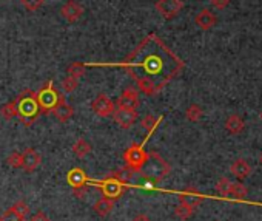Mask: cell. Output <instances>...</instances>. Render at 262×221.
I'll return each instance as SVG.
<instances>
[{"label":"cell","instance_id":"obj_6","mask_svg":"<svg viewBox=\"0 0 262 221\" xmlns=\"http://www.w3.org/2000/svg\"><path fill=\"white\" fill-rule=\"evenodd\" d=\"M37 94V102H39V107H40V112L43 113H50L51 110L56 107V104L59 102V99L62 97L59 94V91L54 88L53 85V81L51 82H47Z\"/></svg>","mask_w":262,"mask_h":221},{"label":"cell","instance_id":"obj_25","mask_svg":"<svg viewBox=\"0 0 262 221\" xmlns=\"http://www.w3.org/2000/svg\"><path fill=\"white\" fill-rule=\"evenodd\" d=\"M85 74V65L80 64V62H73L70 67H68V76H73L76 79H80L82 76Z\"/></svg>","mask_w":262,"mask_h":221},{"label":"cell","instance_id":"obj_8","mask_svg":"<svg viewBox=\"0 0 262 221\" xmlns=\"http://www.w3.org/2000/svg\"><path fill=\"white\" fill-rule=\"evenodd\" d=\"M91 108H93V112H94L97 116H100V118H108V116H111V115L114 113V110H116L114 102H113L106 94H103V93H100L99 96H96V99H94L93 104H91Z\"/></svg>","mask_w":262,"mask_h":221},{"label":"cell","instance_id":"obj_12","mask_svg":"<svg viewBox=\"0 0 262 221\" xmlns=\"http://www.w3.org/2000/svg\"><path fill=\"white\" fill-rule=\"evenodd\" d=\"M202 201H204V196H202L193 186L185 187V189L179 193V203L187 204V206H190V207H193V209H196Z\"/></svg>","mask_w":262,"mask_h":221},{"label":"cell","instance_id":"obj_35","mask_svg":"<svg viewBox=\"0 0 262 221\" xmlns=\"http://www.w3.org/2000/svg\"><path fill=\"white\" fill-rule=\"evenodd\" d=\"M86 186H83V187H77V189H73V195L76 196V198H79V199H82L83 196H85V193H86Z\"/></svg>","mask_w":262,"mask_h":221},{"label":"cell","instance_id":"obj_36","mask_svg":"<svg viewBox=\"0 0 262 221\" xmlns=\"http://www.w3.org/2000/svg\"><path fill=\"white\" fill-rule=\"evenodd\" d=\"M133 221H151L147 215H144V213H139V215H136L135 218H133Z\"/></svg>","mask_w":262,"mask_h":221},{"label":"cell","instance_id":"obj_26","mask_svg":"<svg viewBox=\"0 0 262 221\" xmlns=\"http://www.w3.org/2000/svg\"><path fill=\"white\" fill-rule=\"evenodd\" d=\"M7 164L13 169H22L24 167V158H22V153L19 152H14L11 153L8 158H7Z\"/></svg>","mask_w":262,"mask_h":221},{"label":"cell","instance_id":"obj_23","mask_svg":"<svg viewBox=\"0 0 262 221\" xmlns=\"http://www.w3.org/2000/svg\"><path fill=\"white\" fill-rule=\"evenodd\" d=\"M202 116H204V110H202V107L198 105V104H191V105L185 110V118H187L190 123H198V121L202 119Z\"/></svg>","mask_w":262,"mask_h":221},{"label":"cell","instance_id":"obj_27","mask_svg":"<svg viewBox=\"0 0 262 221\" xmlns=\"http://www.w3.org/2000/svg\"><path fill=\"white\" fill-rule=\"evenodd\" d=\"M162 118H159V119H156L155 116H151V115H147L142 121H141V126L148 132V133H151L156 127H158V123L161 121Z\"/></svg>","mask_w":262,"mask_h":221},{"label":"cell","instance_id":"obj_19","mask_svg":"<svg viewBox=\"0 0 262 221\" xmlns=\"http://www.w3.org/2000/svg\"><path fill=\"white\" fill-rule=\"evenodd\" d=\"M247 195H248V189H247V186H244V184L239 181V183H231V184H230V189H228V192H227V196H225V198L241 201V199L247 198Z\"/></svg>","mask_w":262,"mask_h":221},{"label":"cell","instance_id":"obj_5","mask_svg":"<svg viewBox=\"0 0 262 221\" xmlns=\"http://www.w3.org/2000/svg\"><path fill=\"white\" fill-rule=\"evenodd\" d=\"M147 159H148V152L138 144H131L123 153V161L131 172H141Z\"/></svg>","mask_w":262,"mask_h":221},{"label":"cell","instance_id":"obj_22","mask_svg":"<svg viewBox=\"0 0 262 221\" xmlns=\"http://www.w3.org/2000/svg\"><path fill=\"white\" fill-rule=\"evenodd\" d=\"M91 152V144L88 141H85L83 138H79L74 144H73V153L77 158H85L88 153Z\"/></svg>","mask_w":262,"mask_h":221},{"label":"cell","instance_id":"obj_32","mask_svg":"<svg viewBox=\"0 0 262 221\" xmlns=\"http://www.w3.org/2000/svg\"><path fill=\"white\" fill-rule=\"evenodd\" d=\"M0 221H24V219H22V218H20V216H19V215H17L11 207H10V209H8L2 216H0ZM25 221H27V219H25Z\"/></svg>","mask_w":262,"mask_h":221},{"label":"cell","instance_id":"obj_13","mask_svg":"<svg viewBox=\"0 0 262 221\" xmlns=\"http://www.w3.org/2000/svg\"><path fill=\"white\" fill-rule=\"evenodd\" d=\"M22 158H24V170H27L28 173H33L42 163V156L40 153H37L34 149H27L24 153H22Z\"/></svg>","mask_w":262,"mask_h":221},{"label":"cell","instance_id":"obj_18","mask_svg":"<svg viewBox=\"0 0 262 221\" xmlns=\"http://www.w3.org/2000/svg\"><path fill=\"white\" fill-rule=\"evenodd\" d=\"M244 129H245V123H244V119L239 115L234 113V115H230L227 118V121H225V130L230 135H239V133L244 132Z\"/></svg>","mask_w":262,"mask_h":221},{"label":"cell","instance_id":"obj_33","mask_svg":"<svg viewBox=\"0 0 262 221\" xmlns=\"http://www.w3.org/2000/svg\"><path fill=\"white\" fill-rule=\"evenodd\" d=\"M211 5L216 10H225L230 5V0H211Z\"/></svg>","mask_w":262,"mask_h":221},{"label":"cell","instance_id":"obj_20","mask_svg":"<svg viewBox=\"0 0 262 221\" xmlns=\"http://www.w3.org/2000/svg\"><path fill=\"white\" fill-rule=\"evenodd\" d=\"M113 207H114V199L106 198V196L99 198V199L94 203V206H93L94 212H96L99 216H106V215L113 210Z\"/></svg>","mask_w":262,"mask_h":221},{"label":"cell","instance_id":"obj_30","mask_svg":"<svg viewBox=\"0 0 262 221\" xmlns=\"http://www.w3.org/2000/svg\"><path fill=\"white\" fill-rule=\"evenodd\" d=\"M230 184H231V181L228 179V178H221L219 181H217V184H216V189H217V193L221 195V196H227V192H228V189H230Z\"/></svg>","mask_w":262,"mask_h":221},{"label":"cell","instance_id":"obj_3","mask_svg":"<svg viewBox=\"0 0 262 221\" xmlns=\"http://www.w3.org/2000/svg\"><path fill=\"white\" fill-rule=\"evenodd\" d=\"M141 173L150 183H159L170 173V164L158 153H148V159L141 169Z\"/></svg>","mask_w":262,"mask_h":221},{"label":"cell","instance_id":"obj_34","mask_svg":"<svg viewBox=\"0 0 262 221\" xmlns=\"http://www.w3.org/2000/svg\"><path fill=\"white\" fill-rule=\"evenodd\" d=\"M30 221H51L50 218H48V215L47 213H43V212H36L33 216H31V219Z\"/></svg>","mask_w":262,"mask_h":221},{"label":"cell","instance_id":"obj_24","mask_svg":"<svg viewBox=\"0 0 262 221\" xmlns=\"http://www.w3.org/2000/svg\"><path fill=\"white\" fill-rule=\"evenodd\" d=\"M193 213H194V209L190 207V206H187V204L179 203V204L174 207V215H176L178 218H181V219H190V218L193 216Z\"/></svg>","mask_w":262,"mask_h":221},{"label":"cell","instance_id":"obj_4","mask_svg":"<svg viewBox=\"0 0 262 221\" xmlns=\"http://www.w3.org/2000/svg\"><path fill=\"white\" fill-rule=\"evenodd\" d=\"M126 187V176H123L120 172H113L110 173L100 184L99 189L102 190L103 196L111 198V199H119L122 193L125 192Z\"/></svg>","mask_w":262,"mask_h":221},{"label":"cell","instance_id":"obj_7","mask_svg":"<svg viewBox=\"0 0 262 221\" xmlns=\"http://www.w3.org/2000/svg\"><path fill=\"white\" fill-rule=\"evenodd\" d=\"M184 8V2L182 0H158L156 2V10L158 13L170 21V19H174Z\"/></svg>","mask_w":262,"mask_h":221},{"label":"cell","instance_id":"obj_9","mask_svg":"<svg viewBox=\"0 0 262 221\" xmlns=\"http://www.w3.org/2000/svg\"><path fill=\"white\" fill-rule=\"evenodd\" d=\"M113 118H114L116 124L120 129H125L126 130V129L133 127V124L136 123L138 112H136V110H129V108H117V110H114Z\"/></svg>","mask_w":262,"mask_h":221},{"label":"cell","instance_id":"obj_16","mask_svg":"<svg viewBox=\"0 0 262 221\" xmlns=\"http://www.w3.org/2000/svg\"><path fill=\"white\" fill-rule=\"evenodd\" d=\"M194 22H196V25H198L201 30L208 31V30H211V28L216 25L217 19H216V16H214L210 10H202V11L194 17Z\"/></svg>","mask_w":262,"mask_h":221},{"label":"cell","instance_id":"obj_2","mask_svg":"<svg viewBox=\"0 0 262 221\" xmlns=\"http://www.w3.org/2000/svg\"><path fill=\"white\" fill-rule=\"evenodd\" d=\"M16 101H17V110H19L17 118L20 119V123L27 127L33 126V123L42 113L39 102H37V94L31 90H25L16 97Z\"/></svg>","mask_w":262,"mask_h":221},{"label":"cell","instance_id":"obj_38","mask_svg":"<svg viewBox=\"0 0 262 221\" xmlns=\"http://www.w3.org/2000/svg\"><path fill=\"white\" fill-rule=\"evenodd\" d=\"M260 163H262V156H260Z\"/></svg>","mask_w":262,"mask_h":221},{"label":"cell","instance_id":"obj_37","mask_svg":"<svg viewBox=\"0 0 262 221\" xmlns=\"http://www.w3.org/2000/svg\"><path fill=\"white\" fill-rule=\"evenodd\" d=\"M259 119L262 121V112H260V115H259Z\"/></svg>","mask_w":262,"mask_h":221},{"label":"cell","instance_id":"obj_11","mask_svg":"<svg viewBox=\"0 0 262 221\" xmlns=\"http://www.w3.org/2000/svg\"><path fill=\"white\" fill-rule=\"evenodd\" d=\"M60 14L63 19H67L68 22H77L82 16H83V7L76 2V0H68V2L60 8Z\"/></svg>","mask_w":262,"mask_h":221},{"label":"cell","instance_id":"obj_31","mask_svg":"<svg viewBox=\"0 0 262 221\" xmlns=\"http://www.w3.org/2000/svg\"><path fill=\"white\" fill-rule=\"evenodd\" d=\"M45 0H22V5L28 10V11H37Z\"/></svg>","mask_w":262,"mask_h":221},{"label":"cell","instance_id":"obj_17","mask_svg":"<svg viewBox=\"0 0 262 221\" xmlns=\"http://www.w3.org/2000/svg\"><path fill=\"white\" fill-rule=\"evenodd\" d=\"M67 181H68V184H70L73 189H77V187L86 186L88 178H86V173L83 172V169L74 167V169H71V170L67 173Z\"/></svg>","mask_w":262,"mask_h":221},{"label":"cell","instance_id":"obj_29","mask_svg":"<svg viewBox=\"0 0 262 221\" xmlns=\"http://www.w3.org/2000/svg\"><path fill=\"white\" fill-rule=\"evenodd\" d=\"M62 87H63L65 93H73L79 87V79H76L73 76H67L62 82Z\"/></svg>","mask_w":262,"mask_h":221},{"label":"cell","instance_id":"obj_15","mask_svg":"<svg viewBox=\"0 0 262 221\" xmlns=\"http://www.w3.org/2000/svg\"><path fill=\"white\" fill-rule=\"evenodd\" d=\"M51 112H53V115L57 118V121H60V123H67V121L74 115L73 107H71L63 97L59 99V102L56 104V107L51 110Z\"/></svg>","mask_w":262,"mask_h":221},{"label":"cell","instance_id":"obj_21","mask_svg":"<svg viewBox=\"0 0 262 221\" xmlns=\"http://www.w3.org/2000/svg\"><path fill=\"white\" fill-rule=\"evenodd\" d=\"M0 115H2V118H4V119H7V121L17 118V115H19V110H17V101H16V99H13V101H10L7 105H4L2 108H0Z\"/></svg>","mask_w":262,"mask_h":221},{"label":"cell","instance_id":"obj_28","mask_svg":"<svg viewBox=\"0 0 262 221\" xmlns=\"http://www.w3.org/2000/svg\"><path fill=\"white\" fill-rule=\"evenodd\" d=\"M11 209H13V210H14V212H16V213H17L24 221L27 219V215L30 213V206H28L25 201H17L14 206H11Z\"/></svg>","mask_w":262,"mask_h":221},{"label":"cell","instance_id":"obj_14","mask_svg":"<svg viewBox=\"0 0 262 221\" xmlns=\"http://www.w3.org/2000/svg\"><path fill=\"white\" fill-rule=\"evenodd\" d=\"M230 172L233 173V176L237 181L242 183V181H245L251 175V167H250V164L245 159L239 158V159L233 161V164L230 166Z\"/></svg>","mask_w":262,"mask_h":221},{"label":"cell","instance_id":"obj_1","mask_svg":"<svg viewBox=\"0 0 262 221\" xmlns=\"http://www.w3.org/2000/svg\"><path fill=\"white\" fill-rule=\"evenodd\" d=\"M120 65L147 96L159 93L184 70V62L156 34L147 36Z\"/></svg>","mask_w":262,"mask_h":221},{"label":"cell","instance_id":"obj_10","mask_svg":"<svg viewBox=\"0 0 262 221\" xmlns=\"http://www.w3.org/2000/svg\"><path fill=\"white\" fill-rule=\"evenodd\" d=\"M141 101H139V93L136 88L128 87L122 91V94L117 99V105L119 108H129V110H136L139 107Z\"/></svg>","mask_w":262,"mask_h":221}]
</instances>
